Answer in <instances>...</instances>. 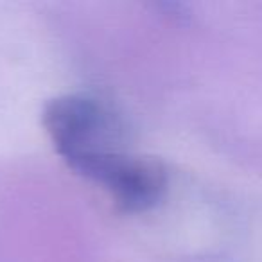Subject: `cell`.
<instances>
[{
  "label": "cell",
  "instance_id": "1",
  "mask_svg": "<svg viewBox=\"0 0 262 262\" xmlns=\"http://www.w3.org/2000/svg\"><path fill=\"white\" fill-rule=\"evenodd\" d=\"M43 126L58 155L76 174L124 153V124L112 108L86 94L56 97L43 110Z\"/></svg>",
  "mask_w": 262,
  "mask_h": 262
},
{
  "label": "cell",
  "instance_id": "2",
  "mask_svg": "<svg viewBox=\"0 0 262 262\" xmlns=\"http://www.w3.org/2000/svg\"><path fill=\"white\" fill-rule=\"evenodd\" d=\"M79 176L101 185L117 207L129 214L157 207L167 190V172L160 162L126 151L95 162Z\"/></svg>",
  "mask_w": 262,
  "mask_h": 262
}]
</instances>
